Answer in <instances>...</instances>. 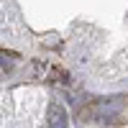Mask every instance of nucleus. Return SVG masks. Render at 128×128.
<instances>
[{
	"mask_svg": "<svg viewBox=\"0 0 128 128\" xmlns=\"http://www.w3.org/2000/svg\"><path fill=\"white\" fill-rule=\"evenodd\" d=\"M64 110L62 108H51V118H49V123H51V128H64Z\"/></svg>",
	"mask_w": 128,
	"mask_h": 128,
	"instance_id": "1",
	"label": "nucleus"
}]
</instances>
